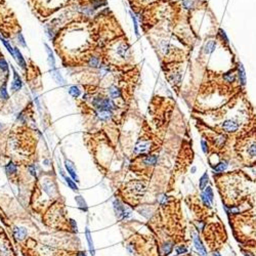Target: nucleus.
<instances>
[{"label":"nucleus","mask_w":256,"mask_h":256,"mask_svg":"<svg viewBox=\"0 0 256 256\" xmlns=\"http://www.w3.org/2000/svg\"><path fill=\"white\" fill-rule=\"evenodd\" d=\"M0 69L2 70V71H5L7 72L8 71V66H7V63L5 61V60L3 58H0Z\"/></svg>","instance_id":"obj_27"},{"label":"nucleus","mask_w":256,"mask_h":256,"mask_svg":"<svg viewBox=\"0 0 256 256\" xmlns=\"http://www.w3.org/2000/svg\"><path fill=\"white\" fill-rule=\"evenodd\" d=\"M195 171H196V167H193V168L191 169V172H192V173H195Z\"/></svg>","instance_id":"obj_36"},{"label":"nucleus","mask_w":256,"mask_h":256,"mask_svg":"<svg viewBox=\"0 0 256 256\" xmlns=\"http://www.w3.org/2000/svg\"><path fill=\"white\" fill-rule=\"evenodd\" d=\"M98 116L101 120H108L111 118L112 112L109 110H98Z\"/></svg>","instance_id":"obj_12"},{"label":"nucleus","mask_w":256,"mask_h":256,"mask_svg":"<svg viewBox=\"0 0 256 256\" xmlns=\"http://www.w3.org/2000/svg\"><path fill=\"white\" fill-rule=\"evenodd\" d=\"M45 48H46V52H47L48 54V61H49V66H50L52 69H55V63H54V54H52L51 52V49L48 47V45H46L45 44Z\"/></svg>","instance_id":"obj_18"},{"label":"nucleus","mask_w":256,"mask_h":256,"mask_svg":"<svg viewBox=\"0 0 256 256\" xmlns=\"http://www.w3.org/2000/svg\"><path fill=\"white\" fill-rule=\"evenodd\" d=\"M143 162H145V164H147V165H155L156 162H157V156L155 155L148 156Z\"/></svg>","instance_id":"obj_20"},{"label":"nucleus","mask_w":256,"mask_h":256,"mask_svg":"<svg viewBox=\"0 0 256 256\" xmlns=\"http://www.w3.org/2000/svg\"><path fill=\"white\" fill-rule=\"evenodd\" d=\"M218 42V40L216 39H209L207 42H205V44L203 45V47L201 49V54L204 55H209L215 50L216 48V44Z\"/></svg>","instance_id":"obj_5"},{"label":"nucleus","mask_w":256,"mask_h":256,"mask_svg":"<svg viewBox=\"0 0 256 256\" xmlns=\"http://www.w3.org/2000/svg\"><path fill=\"white\" fill-rule=\"evenodd\" d=\"M0 39H1V41H2V42H3V44H4V46H5V47L7 48V50L9 51L10 54H11V55H13V57L14 58V48H13V47H11V45H10V44L8 43L7 41L4 39V38H2V36H1V35H0Z\"/></svg>","instance_id":"obj_22"},{"label":"nucleus","mask_w":256,"mask_h":256,"mask_svg":"<svg viewBox=\"0 0 256 256\" xmlns=\"http://www.w3.org/2000/svg\"><path fill=\"white\" fill-rule=\"evenodd\" d=\"M226 168H228V162H225V161L219 162L218 164H216V166L213 167L214 171L217 173H221L223 171H225Z\"/></svg>","instance_id":"obj_15"},{"label":"nucleus","mask_w":256,"mask_h":256,"mask_svg":"<svg viewBox=\"0 0 256 256\" xmlns=\"http://www.w3.org/2000/svg\"><path fill=\"white\" fill-rule=\"evenodd\" d=\"M109 93L112 98H118L121 96V91L117 86H111L109 88Z\"/></svg>","instance_id":"obj_13"},{"label":"nucleus","mask_w":256,"mask_h":256,"mask_svg":"<svg viewBox=\"0 0 256 256\" xmlns=\"http://www.w3.org/2000/svg\"><path fill=\"white\" fill-rule=\"evenodd\" d=\"M208 181H209V176H208L207 173H204V174L201 176L200 180H199V189H200V191H202V192H203V191L206 189Z\"/></svg>","instance_id":"obj_11"},{"label":"nucleus","mask_w":256,"mask_h":256,"mask_svg":"<svg viewBox=\"0 0 256 256\" xmlns=\"http://www.w3.org/2000/svg\"><path fill=\"white\" fill-rule=\"evenodd\" d=\"M66 181H67V184L70 185V187H71V189H73V190H77L78 189V187H76V184H74V182H72V180L70 178L66 177Z\"/></svg>","instance_id":"obj_31"},{"label":"nucleus","mask_w":256,"mask_h":256,"mask_svg":"<svg viewBox=\"0 0 256 256\" xmlns=\"http://www.w3.org/2000/svg\"><path fill=\"white\" fill-rule=\"evenodd\" d=\"M201 146H202V150L203 152H204V154L207 155L208 152H209V146H208V143L206 142L205 139H202L201 140Z\"/></svg>","instance_id":"obj_28"},{"label":"nucleus","mask_w":256,"mask_h":256,"mask_svg":"<svg viewBox=\"0 0 256 256\" xmlns=\"http://www.w3.org/2000/svg\"><path fill=\"white\" fill-rule=\"evenodd\" d=\"M76 201H77L78 203H79V206H80V207H82L83 209H85V210H86V204H85V202H84V200L82 199V198H79V197H77V198H76Z\"/></svg>","instance_id":"obj_29"},{"label":"nucleus","mask_w":256,"mask_h":256,"mask_svg":"<svg viewBox=\"0 0 256 256\" xmlns=\"http://www.w3.org/2000/svg\"><path fill=\"white\" fill-rule=\"evenodd\" d=\"M14 58H17V64H19L20 66L23 68V69H25L27 65H26V61L24 60V58H23L22 54H20V51L17 48H14Z\"/></svg>","instance_id":"obj_10"},{"label":"nucleus","mask_w":256,"mask_h":256,"mask_svg":"<svg viewBox=\"0 0 256 256\" xmlns=\"http://www.w3.org/2000/svg\"><path fill=\"white\" fill-rule=\"evenodd\" d=\"M150 149H151V143L148 140H139L135 147V152L143 154V153L149 152Z\"/></svg>","instance_id":"obj_6"},{"label":"nucleus","mask_w":256,"mask_h":256,"mask_svg":"<svg viewBox=\"0 0 256 256\" xmlns=\"http://www.w3.org/2000/svg\"><path fill=\"white\" fill-rule=\"evenodd\" d=\"M175 251H176V253H177L178 255H182V254H185V253L187 252V248L184 245H180V246L176 247Z\"/></svg>","instance_id":"obj_25"},{"label":"nucleus","mask_w":256,"mask_h":256,"mask_svg":"<svg viewBox=\"0 0 256 256\" xmlns=\"http://www.w3.org/2000/svg\"><path fill=\"white\" fill-rule=\"evenodd\" d=\"M69 93L73 98H78L80 95V90H79V88L77 86H71L69 88Z\"/></svg>","instance_id":"obj_21"},{"label":"nucleus","mask_w":256,"mask_h":256,"mask_svg":"<svg viewBox=\"0 0 256 256\" xmlns=\"http://www.w3.org/2000/svg\"><path fill=\"white\" fill-rule=\"evenodd\" d=\"M242 253L244 256H255V254L252 251H250L248 249H242Z\"/></svg>","instance_id":"obj_32"},{"label":"nucleus","mask_w":256,"mask_h":256,"mask_svg":"<svg viewBox=\"0 0 256 256\" xmlns=\"http://www.w3.org/2000/svg\"><path fill=\"white\" fill-rule=\"evenodd\" d=\"M236 149L240 161L244 165H256V133H251L240 139Z\"/></svg>","instance_id":"obj_1"},{"label":"nucleus","mask_w":256,"mask_h":256,"mask_svg":"<svg viewBox=\"0 0 256 256\" xmlns=\"http://www.w3.org/2000/svg\"><path fill=\"white\" fill-rule=\"evenodd\" d=\"M13 235L17 240H23L27 235V229L24 228H14Z\"/></svg>","instance_id":"obj_9"},{"label":"nucleus","mask_w":256,"mask_h":256,"mask_svg":"<svg viewBox=\"0 0 256 256\" xmlns=\"http://www.w3.org/2000/svg\"><path fill=\"white\" fill-rule=\"evenodd\" d=\"M109 54H110L111 58L117 61L118 63H120V61H127L131 58L130 46H129L127 40L121 39L115 41L110 46Z\"/></svg>","instance_id":"obj_2"},{"label":"nucleus","mask_w":256,"mask_h":256,"mask_svg":"<svg viewBox=\"0 0 256 256\" xmlns=\"http://www.w3.org/2000/svg\"><path fill=\"white\" fill-rule=\"evenodd\" d=\"M192 236H193V242H194V245H195V248L197 249V251L199 252V255L200 256H207V250H206L205 246L203 245L201 239H200V237L198 236V234L195 232H192Z\"/></svg>","instance_id":"obj_4"},{"label":"nucleus","mask_w":256,"mask_h":256,"mask_svg":"<svg viewBox=\"0 0 256 256\" xmlns=\"http://www.w3.org/2000/svg\"><path fill=\"white\" fill-rule=\"evenodd\" d=\"M184 63V61H177V63H168L164 65L166 66L164 67L165 75L167 76L168 81L172 84V86L177 89L176 91H178L182 81V65Z\"/></svg>","instance_id":"obj_3"},{"label":"nucleus","mask_w":256,"mask_h":256,"mask_svg":"<svg viewBox=\"0 0 256 256\" xmlns=\"http://www.w3.org/2000/svg\"><path fill=\"white\" fill-rule=\"evenodd\" d=\"M30 171H31V173H32V175H35V176H36V169H35L34 166H31V167H30Z\"/></svg>","instance_id":"obj_34"},{"label":"nucleus","mask_w":256,"mask_h":256,"mask_svg":"<svg viewBox=\"0 0 256 256\" xmlns=\"http://www.w3.org/2000/svg\"><path fill=\"white\" fill-rule=\"evenodd\" d=\"M5 168H6V172H8V173H13V172L17 171V167H16V165H14L13 163H11V162H10V163L7 164Z\"/></svg>","instance_id":"obj_26"},{"label":"nucleus","mask_w":256,"mask_h":256,"mask_svg":"<svg viewBox=\"0 0 256 256\" xmlns=\"http://www.w3.org/2000/svg\"><path fill=\"white\" fill-rule=\"evenodd\" d=\"M66 167H67L68 172H69L70 174H71L72 177L74 178L76 181H78V176H77V174H76L75 169H74V166L72 165L71 162H70V161H67V162H66Z\"/></svg>","instance_id":"obj_16"},{"label":"nucleus","mask_w":256,"mask_h":256,"mask_svg":"<svg viewBox=\"0 0 256 256\" xmlns=\"http://www.w3.org/2000/svg\"><path fill=\"white\" fill-rule=\"evenodd\" d=\"M78 256H86V255H85L84 253H82V252H81V253H79V254H78Z\"/></svg>","instance_id":"obj_37"},{"label":"nucleus","mask_w":256,"mask_h":256,"mask_svg":"<svg viewBox=\"0 0 256 256\" xmlns=\"http://www.w3.org/2000/svg\"><path fill=\"white\" fill-rule=\"evenodd\" d=\"M88 66L92 67V68H99L101 67V61H99V58L98 57H90L89 60L87 61Z\"/></svg>","instance_id":"obj_17"},{"label":"nucleus","mask_w":256,"mask_h":256,"mask_svg":"<svg viewBox=\"0 0 256 256\" xmlns=\"http://www.w3.org/2000/svg\"><path fill=\"white\" fill-rule=\"evenodd\" d=\"M17 39H19V41H20V43L22 44L23 46H26V43H25V39H24V37H23V35H22V33H17Z\"/></svg>","instance_id":"obj_33"},{"label":"nucleus","mask_w":256,"mask_h":256,"mask_svg":"<svg viewBox=\"0 0 256 256\" xmlns=\"http://www.w3.org/2000/svg\"><path fill=\"white\" fill-rule=\"evenodd\" d=\"M22 88V80H20L19 74L17 73L16 70L13 69V81L11 84V89L13 91H17Z\"/></svg>","instance_id":"obj_8"},{"label":"nucleus","mask_w":256,"mask_h":256,"mask_svg":"<svg viewBox=\"0 0 256 256\" xmlns=\"http://www.w3.org/2000/svg\"><path fill=\"white\" fill-rule=\"evenodd\" d=\"M237 72H238V79H239V83L241 86H245L246 84V74H245V70L244 67L242 66V64L238 61L237 63Z\"/></svg>","instance_id":"obj_7"},{"label":"nucleus","mask_w":256,"mask_h":256,"mask_svg":"<svg viewBox=\"0 0 256 256\" xmlns=\"http://www.w3.org/2000/svg\"><path fill=\"white\" fill-rule=\"evenodd\" d=\"M212 256H221L219 254V252H217V251H214L213 253H212Z\"/></svg>","instance_id":"obj_35"},{"label":"nucleus","mask_w":256,"mask_h":256,"mask_svg":"<svg viewBox=\"0 0 256 256\" xmlns=\"http://www.w3.org/2000/svg\"><path fill=\"white\" fill-rule=\"evenodd\" d=\"M0 98H3L4 101L8 99V93H7V90H6V87H5V84L0 88Z\"/></svg>","instance_id":"obj_24"},{"label":"nucleus","mask_w":256,"mask_h":256,"mask_svg":"<svg viewBox=\"0 0 256 256\" xmlns=\"http://www.w3.org/2000/svg\"><path fill=\"white\" fill-rule=\"evenodd\" d=\"M204 194L206 196H207V198L210 200V202L212 203L213 202V199H214V195H213V191H212V189H211L210 187H207L205 189V192H204Z\"/></svg>","instance_id":"obj_23"},{"label":"nucleus","mask_w":256,"mask_h":256,"mask_svg":"<svg viewBox=\"0 0 256 256\" xmlns=\"http://www.w3.org/2000/svg\"><path fill=\"white\" fill-rule=\"evenodd\" d=\"M52 77L54 78V80L57 81L58 83H60V84L64 83V79H63V77H61V75L60 74V72H58V70H55V69L52 70Z\"/></svg>","instance_id":"obj_19"},{"label":"nucleus","mask_w":256,"mask_h":256,"mask_svg":"<svg viewBox=\"0 0 256 256\" xmlns=\"http://www.w3.org/2000/svg\"><path fill=\"white\" fill-rule=\"evenodd\" d=\"M172 248H173V246H172L171 243L164 244V245L161 247V252H160L161 256H165V255L170 254V252L172 251Z\"/></svg>","instance_id":"obj_14"},{"label":"nucleus","mask_w":256,"mask_h":256,"mask_svg":"<svg viewBox=\"0 0 256 256\" xmlns=\"http://www.w3.org/2000/svg\"><path fill=\"white\" fill-rule=\"evenodd\" d=\"M130 14H131L132 20H133V25H134L135 34H136V36H138V29H137V22H136V19H135V16H133V13H130Z\"/></svg>","instance_id":"obj_30"}]
</instances>
